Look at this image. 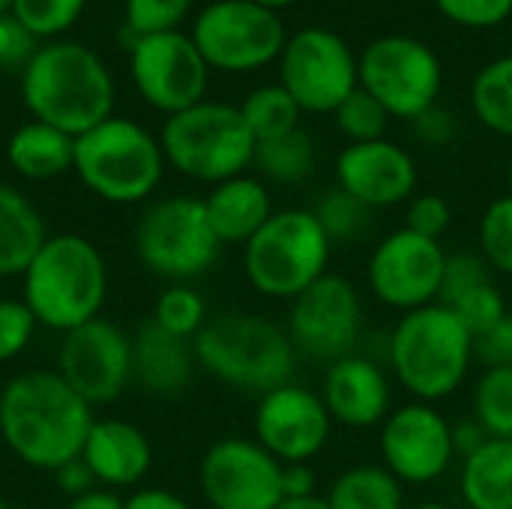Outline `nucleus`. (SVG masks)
Returning <instances> with one entry per match:
<instances>
[{"label":"nucleus","instance_id":"1","mask_svg":"<svg viewBox=\"0 0 512 509\" xmlns=\"http://www.w3.org/2000/svg\"><path fill=\"white\" fill-rule=\"evenodd\" d=\"M90 426L93 405L60 372H21L0 390V438L15 459L36 471L54 474L81 459Z\"/></svg>","mask_w":512,"mask_h":509},{"label":"nucleus","instance_id":"2","mask_svg":"<svg viewBox=\"0 0 512 509\" xmlns=\"http://www.w3.org/2000/svg\"><path fill=\"white\" fill-rule=\"evenodd\" d=\"M21 99L33 120L78 138L111 117L114 78L87 45L45 42L21 66Z\"/></svg>","mask_w":512,"mask_h":509},{"label":"nucleus","instance_id":"3","mask_svg":"<svg viewBox=\"0 0 512 509\" xmlns=\"http://www.w3.org/2000/svg\"><path fill=\"white\" fill-rule=\"evenodd\" d=\"M384 357L414 402L435 405L462 390L474 366V336L450 306L432 303L396 321Z\"/></svg>","mask_w":512,"mask_h":509},{"label":"nucleus","instance_id":"4","mask_svg":"<svg viewBox=\"0 0 512 509\" xmlns=\"http://www.w3.org/2000/svg\"><path fill=\"white\" fill-rule=\"evenodd\" d=\"M108 294L102 252L84 234H51L21 273V300L36 324L69 333L93 318Z\"/></svg>","mask_w":512,"mask_h":509},{"label":"nucleus","instance_id":"5","mask_svg":"<svg viewBox=\"0 0 512 509\" xmlns=\"http://www.w3.org/2000/svg\"><path fill=\"white\" fill-rule=\"evenodd\" d=\"M192 354L213 378L234 390L255 393L258 399L291 384L300 357L285 327L246 312L207 318L201 333L192 339Z\"/></svg>","mask_w":512,"mask_h":509},{"label":"nucleus","instance_id":"6","mask_svg":"<svg viewBox=\"0 0 512 509\" xmlns=\"http://www.w3.org/2000/svg\"><path fill=\"white\" fill-rule=\"evenodd\" d=\"M165 153L156 135L129 117H108L75 138L72 171L108 204L147 201L165 174Z\"/></svg>","mask_w":512,"mask_h":509},{"label":"nucleus","instance_id":"7","mask_svg":"<svg viewBox=\"0 0 512 509\" xmlns=\"http://www.w3.org/2000/svg\"><path fill=\"white\" fill-rule=\"evenodd\" d=\"M330 255L333 243L312 210H276L243 246V273L261 297L291 303L327 276Z\"/></svg>","mask_w":512,"mask_h":509},{"label":"nucleus","instance_id":"8","mask_svg":"<svg viewBox=\"0 0 512 509\" xmlns=\"http://www.w3.org/2000/svg\"><path fill=\"white\" fill-rule=\"evenodd\" d=\"M165 162L198 183H225L246 174L255 159V138L237 105L198 102L165 120L159 135Z\"/></svg>","mask_w":512,"mask_h":509},{"label":"nucleus","instance_id":"9","mask_svg":"<svg viewBox=\"0 0 512 509\" xmlns=\"http://www.w3.org/2000/svg\"><path fill=\"white\" fill-rule=\"evenodd\" d=\"M219 237L210 228L201 198L171 195L153 201L135 225L138 261L174 282L204 276L219 258Z\"/></svg>","mask_w":512,"mask_h":509},{"label":"nucleus","instance_id":"10","mask_svg":"<svg viewBox=\"0 0 512 509\" xmlns=\"http://www.w3.org/2000/svg\"><path fill=\"white\" fill-rule=\"evenodd\" d=\"M360 87L372 93L390 117L417 120L438 105L444 69L438 54L405 33L378 36L357 57Z\"/></svg>","mask_w":512,"mask_h":509},{"label":"nucleus","instance_id":"11","mask_svg":"<svg viewBox=\"0 0 512 509\" xmlns=\"http://www.w3.org/2000/svg\"><path fill=\"white\" fill-rule=\"evenodd\" d=\"M192 42L210 69L252 72L273 63L288 36L273 9L252 0H216L195 18Z\"/></svg>","mask_w":512,"mask_h":509},{"label":"nucleus","instance_id":"12","mask_svg":"<svg viewBox=\"0 0 512 509\" xmlns=\"http://www.w3.org/2000/svg\"><path fill=\"white\" fill-rule=\"evenodd\" d=\"M279 84L300 111L333 114L357 87L360 66L351 45L327 27H303L279 54Z\"/></svg>","mask_w":512,"mask_h":509},{"label":"nucleus","instance_id":"13","mask_svg":"<svg viewBox=\"0 0 512 509\" xmlns=\"http://www.w3.org/2000/svg\"><path fill=\"white\" fill-rule=\"evenodd\" d=\"M288 336L300 357L336 363L357 351L363 339V297L339 273L321 276L288 309Z\"/></svg>","mask_w":512,"mask_h":509},{"label":"nucleus","instance_id":"14","mask_svg":"<svg viewBox=\"0 0 512 509\" xmlns=\"http://www.w3.org/2000/svg\"><path fill=\"white\" fill-rule=\"evenodd\" d=\"M447 252L438 240L408 228L387 234L369 255L366 282L378 303L396 312H414L441 300Z\"/></svg>","mask_w":512,"mask_h":509},{"label":"nucleus","instance_id":"15","mask_svg":"<svg viewBox=\"0 0 512 509\" xmlns=\"http://www.w3.org/2000/svg\"><path fill=\"white\" fill-rule=\"evenodd\" d=\"M129 75L138 96L171 117L204 102L210 66L192 36L171 30L129 42Z\"/></svg>","mask_w":512,"mask_h":509},{"label":"nucleus","instance_id":"16","mask_svg":"<svg viewBox=\"0 0 512 509\" xmlns=\"http://www.w3.org/2000/svg\"><path fill=\"white\" fill-rule=\"evenodd\" d=\"M381 465L402 486H429L441 480L456 456L453 423L426 402H408L390 411L378 435Z\"/></svg>","mask_w":512,"mask_h":509},{"label":"nucleus","instance_id":"17","mask_svg":"<svg viewBox=\"0 0 512 509\" xmlns=\"http://www.w3.org/2000/svg\"><path fill=\"white\" fill-rule=\"evenodd\" d=\"M285 465L255 438L216 441L198 468L201 495L213 509H276Z\"/></svg>","mask_w":512,"mask_h":509},{"label":"nucleus","instance_id":"18","mask_svg":"<svg viewBox=\"0 0 512 509\" xmlns=\"http://www.w3.org/2000/svg\"><path fill=\"white\" fill-rule=\"evenodd\" d=\"M57 372L84 402L108 405L132 378V339L117 324L93 318L63 333Z\"/></svg>","mask_w":512,"mask_h":509},{"label":"nucleus","instance_id":"19","mask_svg":"<svg viewBox=\"0 0 512 509\" xmlns=\"http://www.w3.org/2000/svg\"><path fill=\"white\" fill-rule=\"evenodd\" d=\"M252 426L255 441L282 465H309L333 435V417L321 393L297 381L264 393Z\"/></svg>","mask_w":512,"mask_h":509},{"label":"nucleus","instance_id":"20","mask_svg":"<svg viewBox=\"0 0 512 509\" xmlns=\"http://www.w3.org/2000/svg\"><path fill=\"white\" fill-rule=\"evenodd\" d=\"M336 186L369 210L408 204L417 192V162L405 147L387 138L348 144L336 156Z\"/></svg>","mask_w":512,"mask_h":509},{"label":"nucleus","instance_id":"21","mask_svg":"<svg viewBox=\"0 0 512 509\" xmlns=\"http://www.w3.org/2000/svg\"><path fill=\"white\" fill-rule=\"evenodd\" d=\"M321 399L333 423L345 429H372L393 411V384L375 357L354 351L327 366Z\"/></svg>","mask_w":512,"mask_h":509},{"label":"nucleus","instance_id":"22","mask_svg":"<svg viewBox=\"0 0 512 509\" xmlns=\"http://www.w3.org/2000/svg\"><path fill=\"white\" fill-rule=\"evenodd\" d=\"M81 462L105 489H129L147 477L153 465V447L135 423L114 417L93 420L81 447Z\"/></svg>","mask_w":512,"mask_h":509},{"label":"nucleus","instance_id":"23","mask_svg":"<svg viewBox=\"0 0 512 509\" xmlns=\"http://www.w3.org/2000/svg\"><path fill=\"white\" fill-rule=\"evenodd\" d=\"M201 201L222 246H246L276 213L267 183L249 174L216 183Z\"/></svg>","mask_w":512,"mask_h":509},{"label":"nucleus","instance_id":"24","mask_svg":"<svg viewBox=\"0 0 512 509\" xmlns=\"http://www.w3.org/2000/svg\"><path fill=\"white\" fill-rule=\"evenodd\" d=\"M195 354L186 339H177L156 327L141 324L132 336V378L153 396H177L189 387Z\"/></svg>","mask_w":512,"mask_h":509},{"label":"nucleus","instance_id":"25","mask_svg":"<svg viewBox=\"0 0 512 509\" xmlns=\"http://www.w3.org/2000/svg\"><path fill=\"white\" fill-rule=\"evenodd\" d=\"M6 159L12 171L21 174L24 180H54L72 171L75 138L48 123L30 120L12 132L6 144Z\"/></svg>","mask_w":512,"mask_h":509},{"label":"nucleus","instance_id":"26","mask_svg":"<svg viewBox=\"0 0 512 509\" xmlns=\"http://www.w3.org/2000/svg\"><path fill=\"white\" fill-rule=\"evenodd\" d=\"M45 240L48 231L36 204L15 186L0 183V279L21 276Z\"/></svg>","mask_w":512,"mask_h":509},{"label":"nucleus","instance_id":"27","mask_svg":"<svg viewBox=\"0 0 512 509\" xmlns=\"http://www.w3.org/2000/svg\"><path fill=\"white\" fill-rule=\"evenodd\" d=\"M459 492L468 509H512V441L489 438L462 459Z\"/></svg>","mask_w":512,"mask_h":509},{"label":"nucleus","instance_id":"28","mask_svg":"<svg viewBox=\"0 0 512 509\" xmlns=\"http://www.w3.org/2000/svg\"><path fill=\"white\" fill-rule=\"evenodd\" d=\"M327 504L330 509H408L405 486L384 465H357L339 474Z\"/></svg>","mask_w":512,"mask_h":509},{"label":"nucleus","instance_id":"29","mask_svg":"<svg viewBox=\"0 0 512 509\" xmlns=\"http://www.w3.org/2000/svg\"><path fill=\"white\" fill-rule=\"evenodd\" d=\"M252 165L270 183L297 186V183H306L315 174L318 150H315V141L303 129H294V132H288L282 138L258 141Z\"/></svg>","mask_w":512,"mask_h":509},{"label":"nucleus","instance_id":"30","mask_svg":"<svg viewBox=\"0 0 512 509\" xmlns=\"http://www.w3.org/2000/svg\"><path fill=\"white\" fill-rule=\"evenodd\" d=\"M471 108L486 129L512 138V54L477 72L471 84Z\"/></svg>","mask_w":512,"mask_h":509},{"label":"nucleus","instance_id":"31","mask_svg":"<svg viewBox=\"0 0 512 509\" xmlns=\"http://www.w3.org/2000/svg\"><path fill=\"white\" fill-rule=\"evenodd\" d=\"M255 144L258 141H273L282 138L294 129H300V105L282 84H267L252 90L243 105H237Z\"/></svg>","mask_w":512,"mask_h":509},{"label":"nucleus","instance_id":"32","mask_svg":"<svg viewBox=\"0 0 512 509\" xmlns=\"http://www.w3.org/2000/svg\"><path fill=\"white\" fill-rule=\"evenodd\" d=\"M315 219L321 222L324 234L330 237V243H360L369 228H372V219H375V210H369L363 201H357L354 195H348L345 189L333 186L327 189L315 207H312Z\"/></svg>","mask_w":512,"mask_h":509},{"label":"nucleus","instance_id":"33","mask_svg":"<svg viewBox=\"0 0 512 509\" xmlns=\"http://www.w3.org/2000/svg\"><path fill=\"white\" fill-rule=\"evenodd\" d=\"M474 420L489 438L512 441V366L483 369L474 387Z\"/></svg>","mask_w":512,"mask_h":509},{"label":"nucleus","instance_id":"34","mask_svg":"<svg viewBox=\"0 0 512 509\" xmlns=\"http://www.w3.org/2000/svg\"><path fill=\"white\" fill-rule=\"evenodd\" d=\"M156 327H162L165 333L177 336V339H195L201 333V327L207 324V303L204 297L183 285V282H174L171 288H165L153 306V318H150Z\"/></svg>","mask_w":512,"mask_h":509},{"label":"nucleus","instance_id":"35","mask_svg":"<svg viewBox=\"0 0 512 509\" xmlns=\"http://www.w3.org/2000/svg\"><path fill=\"white\" fill-rule=\"evenodd\" d=\"M87 0H12L9 15L33 36L51 39L75 27Z\"/></svg>","mask_w":512,"mask_h":509},{"label":"nucleus","instance_id":"36","mask_svg":"<svg viewBox=\"0 0 512 509\" xmlns=\"http://www.w3.org/2000/svg\"><path fill=\"white\" fill-rule=\"evenodd\" d=\"M477 243H480L483 261L495 273L512 276V195L495 198L483 210L480 228H477Z\"/></svg>","mask_w":512,"mask_h":509},{"label":"nucleus","instance_id":"37","mask_svg":"<svg viewBox=\"0 0 512 509\" xmlns=\"http://www.w3.org/2000/svg\"><path fill=\"white\" fill-rule=\"evenodd\" d=\"M333 117H336L339 132L348 138V144L378 141V138H384L387 123H390L387 108H384L372 93H366L363 87H357V90L333 111Z\"/></svg>","mask_w":512,"mask_h":509},{"label":"nucleus","instance_id":"38","mask_svg":"<svg viewBox=\"0 0 512 509\" xmlns=\"http://www.w3.org/2000/svg\"><path fill=\"white\" fill-rule=\"evenodd\" d=\"M444 306H450L462 318V324L471 330V336L486 333L489 327H495L507 315V300H504L501 288L495 285V279L459 294L456 300H450Z\"/></svg>","mask_w":512,"mask_h":509},{"label":"nucleus","instance_id":"39","mask_svg":"<svg viewBox=\"0 0 512 509\" xmlns=\"http://www.w3.org/2000/svg\"><path fill=\"white\" fill-rule=\"evenodd\" d=\"M192 0H126V30L132 39L171 33L189 15Z\"/></svg>","mask_w":512,"mask_h":509},{"label":"nucleus","instance_id":"40","mask_svg":"<svg viewBox=\"0 0 512 509\" xmlns=\"http://www.w3.org/2000/svg\"><path fill=\"white\" fill-rule=\"evenodd\" d=\"M435 3L444 18L471 30L498 27L512 15V0H435Z\"/></svg>","mask_w":512,"mask_h":509},{"label":"nucleus","instance_id":"41","mask_svg":"<svg viewBox=\"0 0 512 509\" xmlns=\"http://www.w3.org/2000/svg\"><path fill=\"white\" fill-rule=\"evenodd\" d=\"M450 225H453V210L441 195L426 192V195H414L408 201V210H405V228L408 231L441 243V237L450 231Z\"/></svg>","mask_w":512,"mask_h":509},{"label":"nucleus","instance_id":"42","mask_svg":"<svg viewBox=\"0 0 512 509\" xmlns=\"http://www.w3.org/2000/svg\"><path fill=\"white\" fill-rule=\"evenodd\" d=\"M36 318L24 300H0V363L15 360L33 339Z\"/></svg>","mask_w":512,"mask_h":509},{"label":"nucleus","instance_id":"43","mask_svg":"<svg viewBox=\"0 0 512 509\" xmlns=\"http://www.w3.org/2000/svg\"><path fill=\"white\" fill-rule=\"evenodd\" d=\"M492 273L495 270L483 261V255H474V252L447 255V273H444V285H441V300L438 303H450L459 294L489 282Z\"/></svg>","mask_w":512,"mask_h":509},{"label":"nucleus","instance_id":"44","mask_svg":"<svg viewBox=\"0 0 512 509\" xmlns=\"http://www.w3.org/2000/svg\"><path fill=\"white\" fill-rule=\"evenodd\" d=\"M474 363H483V369L512 366V312L486 333L474 336Z\"/></svg>","mask_w":512,"mask_h":509},{"label":"nucleus","instance_id":"45","mask_svg":"<svg viewBox=\"0 0 512 509\" xmlns=\"http://www.w3.org/2000/svg\"><path fill=\"white\" fill-rule=\"evenodd\" d=\"M414 123V138L426 147H447L456 141L459 135V120L447 111V108H429L426 114H420Z\"/></svg>","mask_w":512,"mask_h":509},{"label":"nucleus","instance_id":"46","mask_svg":"<svg viewBox=\"0 0 512 509\" xmlns=\"http://www.w3.org/2000/svg\"><path fill=\"white\" fill-rule=\"evenodd\" d=\"M36 51V39L9 15H0V66H24Z\"/></svg>","mask_w":512,"mask_h":509},{"label":"nucleus","instance_id":"47","mask_svg":"<svg viewBox=\"0 0 512 509\" xmlns=\"http://www.w3.org/2000/svg\"><path fill=\"white\" fill-rule=\"evenodd\" d=\"M123 509H192L189 501H183L180 495L168 492V489H141L132 498L123 501Z\"/></svg>","mask_w":512,"mask_h":509},{"label":"nucleus","instance_id":"48","mask_svg":"<svg viewBox=\"0 0 512 509\" xmlns=\"http://www.w3.org/2000/svg\"><path fill=\"white\" fill-rule=\"evenodd\" d=\"M315 471L309 465H285L282 471V495L285 498H309L315 492Z\"/></svg>","mask_w":512,"mask_h":509},{"label":"nucleus","instance_id":"49","mask_svg":"<svg viewBox=\"0 0 512 509\" xmlns=\"http://www.w3.org/2000/svg\"><path fill=\"white\" fill-rule=\"evenodd\" d=\"M57 474V486L66 492V495H72V498H78V495H84V492H90L93 489V474H90V468L81 462V459H75V462H69V465H63L60 471H54Z\"/></svg>","mask_w":512,"mask_h":509},{"label":"nucleus","instance_id":"50","mask_svg":"<svg viewBox=\"0 0 512 509\" xmlns=\"http://www.w3.org/2000/svg\"><path fill=\"white\" fill-rule=\"evenodd\" d=\"M486 441H489V435H486V429H483L474 417L453 426V444H456V456H459V459H468V456L477 453Z\"/></svg>","mask_w":512,"mask_h":509},{"label":"nucleus","instance_id":"51","mask_svg":"<svg viewBox=\"0 0 512 509\" xmlns=\"http://www.w3.org/2000/svg\"><path fill=\"white\" fill-rule=\"evenodd\" d=\"M66 509H123V498H117V492L111 489H90L72 498Z\"/></svg>","mask_w":512,"mask_h":509},{"label":"nucleus","instance_id":"52","mask_svg":"<svg viewBox=\"0 0 512 509\" xmlns=\"http://www.w3.org/2000/svg\"><path fill=\"white\" fill-rule=\"evenodd\" d=\"M276 509H330V504L321 495H309V498H282Z\"/></svg>","mask_w":512,"mask_h":509},{"label":"nucleus","instance_id":"53","mask_svg":"<svg viewBox=\"0 0 512 509\" xmlns=\"http://www.w3.org/2000/svg\"><path fill=\"white\" fill-rule=\"evenodd\" d=\"M252 3H261V6H267V9H273V12H279L282 6H291L294 0H252Z\"/></svg>","mask_w":512,"mask_h":509},{"label":"nucleus","instance_id":"54","mask_svg":"<svg viewBox=\"0 0 512 509\" xmlns=\"http://www.w3.org/2000/svg\"><path fill=\"white\" fill-rule=\"evenodd\" d=\"M408 509H450V507H444V504H438V501H423V504H417V507H408Z\"/></svg>","mask_w":512,"mask_h":509},{"label":"nucleus","instance_id":"55","mask_svg":"<svg viewBox=\"0 0 512 509\" xmlns=\"http://www.w3.org/2000/svg\"><path fill=\"white\" fill-rule=\"evenodd\" d=\"M507 195H512V159L510 165H507Z\"/></svg>","mask_w":512,"mask_h":509},{"label":"nucleus","instance_id":"56","mask_svg":"<svg viewBox=\"0 0 512 509\" xmlns=\"http://www.w3.org/2000/svg\"><path fill=\"white\" fill-rule=\"evenodd\" d=\"M9 9H12V0H0V15L9 12Z\"/></svg>","mask_w":512,"mask_h":509},{"label":"nucleus","instance_id":"57","mask_svg":"<svg viewBox=\"0 0 512 509\" xmlns=\"http://www.w3.org/2000/svg\"><path fill=\"white\" fill-rule=\"evenodd\" d=\"M0 509H12V507H9V504H6V501L0 498Z\"/></svg>","mask_w":512,"mask_h":509},{"label":"nucleus","instance_id":"58","mask_svg":"<svg viewBox=\"0 0 512 509\" xmlns=\"http://www.w3.org/2000/svg\"><path fill=\"white\" fill-rule=\"evenodd\" d=\"M12 509H24V507H12Z\"/></svg>","mask_w":512,"mask_h":509}]
</instances>
